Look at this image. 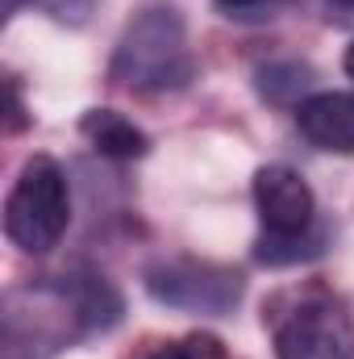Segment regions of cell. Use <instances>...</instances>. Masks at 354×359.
I'll list each match as a JSON object with an SVG mask.
<instances>
[{
  "mask_svg": "<svg viewBox=\"0 0 354 359\" xmlns=\"http://www.w3.org/2000/svg\"><path fill=\"white\" fill-rule=\"evenodd\" d=\"M192 76V55L176 8H146L121 38L113 59V80L138 92L183 88Z\"/></svg>",
  "mask_w": 354,
  "mask_h": 359,
  "instance_id": "obj_1",
  "label": "cell"
},
{
  "mask_svg": "<svg viewBox=\"0 0 354 359\" xmlns=\"http://www.w3.org/2000/svg\"><path fill=\"white\" fill-rule=\"evenodd\" d=\"M67 222H71V192H67L63 168L46 155H34L4 201L8 243L29 255H46L67 234Z\"/></svg>",
  "mask_w": 354,
  "mask_h": 359,
  "instance_id": "obj_2",
  "label": "cell"
},
{
  "mask_svg": "<svg viewBox=\"0 0 354 359\" xmlns=\"http://www.w3.org/2000/svg\"><path fill=\"white\" fill-rule=\"evenodd\" d=\"M271 330L279 359H354L351 313L321 288L283 297L275 305Z\"/></svg>",
  "mask_w": 354,
  "mask_h": 359,
  "instance_id": "obj_3",
  "label": "cell"
},
{
  "mask_svg": "<svg viewBox=\"0 0 354 359\" xmlns=\"http://www.w3.org/2000/svg\"><path fill=\"white\" fill-rule=\"evenodd\" d=\"M255 209L263 222V243H259V259L263 264H292L304 251H296V243H309L313 217H317V201L313 188L304 184L300 172L271 163L255 176Z\"/></svg>",
  "mask_w": 354,
  "mask_h": 359,
  "instance_id": "obj_4",
  "label": "cell"
},
{
  "mask_svg": "<svg viewBox=\"0 0 354 359\" xmlns=\"http://www.w3.org/2000/svg\"><path fill=\"white\" fill-rule=\"evenodd\" d=\"M146 288L179 309H204V313H221L238 301L242 284L238 276L225 268H213V264H167V268H155Z\"/></svg>",
  "mask_w": 354,
  "mask_h": 359,
  "instance_id": "obj_5",
  "label": "cell"
},
{
  "mask_svg": "<svg viewBox=\"0 0 354 359\" xmlns=\"http://www.w3.org/2000/svg\"><path fill=\"white\" fill-rule=\"evenodd\" d=\"M300 134L334 155H354V92H317L296 109Z\"/></svg>",
  "mask_w": 354,
  "mask_h": 359,
  "instance_id": "obj_6",
  "label": "cell"
},
{
  "mask_svg": "<svg viewBox=\"0 0 354 359\" xmlns=\"http://www.w3.org/2000/svg\"><path fill=\"white\" fill-rule=\"evenodd\" d=\"M80 130H84V138H88L92 147L100 155H108V159H142L146 155V134L129 117H121L113 109H92V113H84Z\"/></svg>",
  "mask_w": 354,
  "mask_h": 359,
  "instance_id": "obj_7",
  "label": "cell"
},
{
  "mask_svg": "<svg viewBox=\"0 0 354 359\" xmlns=\"http://www.w3.org/2000/svg\"><path fill=\"white\" fill-rule=\"evenodd\" d=\"M138 359H229L221 339L213 334H183V339H163V343H150Z\"/></svg>",
  "mask_w": 354,
  "mask_h": 359,
  "instance_id": "obj_8",
  "label": "cell"
},
{
  "mask_svg": "<svg viewBox=\"0 0 354 359\" xmlns=\"http://www.w3.org/2000/svg\"><path fill=\"white\" fill-rule=\"evenodd\" d=\"M25 126V113H21V96H17V80H8V134H17Z\"/></svg>",
  "mask_w": 354,
  "mask_h": 359,
  "instance_id": "obj_9",
  "label": "cell"
},
{
  "mask_svg": "<svg viewBox=\"0 0 354 359\" xmlns=\"http://www.w3.org/2000/svg\"><path fill=\"white\" fill-rule=\"evenodd\" d=\"M221 8H259V4H271V0H217Z\"/></svg>",
  "mask_w": 354,
  "mask_h": 359,
  "instance_id": "obj_10",
  "label": "cell"
},
{
  "mask_svg": "<svg viewBox=\"0 0 354 359\" xmlns=\"http://www.w3.org/2000/svg\"><path fill=\"white\" fill-rule=\"evenodd\" d=\"M21 4H25V0H4V17H13V13H17Z\"/></svg>",
  "mask_w": 354,
  "mask_h": 359,
  "instance_id": "obj_11",
  "label": "cell"
},
{
  "mask_svg": "<svg viewBox=\"0 0 354 359\" xmlns=\"http://www.w3.org/2000/svg\"><path fill=\"white\" fill-rule=\"evenodd\" d=\"M346 76L354 80V42H351V50H346Z\"/></svg>",
  "mask_w": 354,
  "mask_h": 359,
  "instance_id": "obj_12",
  "label": "cell"
},
{
  "mask_svg": "<svg viewBox=\"0 0 354 359\" xmlns=\"http://www.w3.org/2000/svg\"><path fill=\"white\" fill-rule=\"evenodd\" d=\"M342 4H354V0H342Z\"/></svg>",
  "mask_w": 354,
  "mask_h": 359,
  "instance_id": "obj_13",
  "label": "cell"
}]
</instances>
